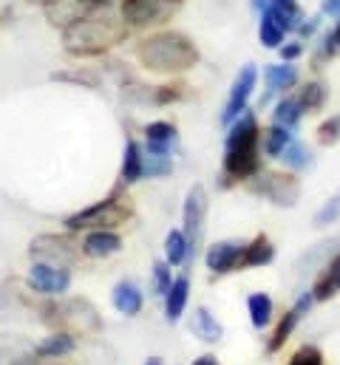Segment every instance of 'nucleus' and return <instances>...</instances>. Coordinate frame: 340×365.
<instances>
[{"mask_svg":"<svg viewBox=\"0 0 340 365\" xmlns=\"http://www.w3.org/2000/svg\"><path fill=\"white\" fill-rule=\"evenodd\" d=\"M136 57L148 71L181 74L199 63V48L181 31H156L136 46Z\"/></svg>","mask_w":340,"mask_h":365,"instance_id":"obj_3","label":"nucleus"},{"mask_svg":"<svg viewBox=\"0 0 340 365\" xmlns=\"http://www.w3.org/2000/svg\"><path fill=\"white\" fill-rule=\"evenodd\" d=\"M275 261V244L261 232L255 235L253 241H247V250H244V261H241V269H258V267H269Z\"/></svg>","mask_w":340,"mask_h":365,"instance_id":"obj_20","label":"nucleus"},{"mask_svg":"<svg viewBox=\"0 0 340 365\" xmlns=\"http://www.w3.org/2000/svg\"><path fill=\"white\" fill-rule=\"evenodd\" d=\"M46 20L54 29H69L77 20H83L88 11H94L96 6L85 3V0H46Z\"/></svg>","mask_w":340,"mask_h":365,"instance_id":"obj_14","label":"nucleus"},{"mask_svg":"<svg viewBox=\"0 0 340 365\" xmlns=\"http://www.w3.org/2000/svg\"><path fill=\"white\" fill-rule=\"evenodd\" d=\"M301 54H304V40H292V43L281 46V60H284V63H292V60H298Z\"/></svg>","mask_w":340,"mask_h":365,"instance_id":"obj_41","label":"nucleus"},{"mask_svg":"<svg viewBox=\"0 0 340 365\" xmlns=\"http://www.w3.org/2000/svg\"><path fill=\"white\" fill-rule=\"evenodd\" d=\"M247 312H250V323L255 329H266L272 323V314H275V303L266 292H253L247 297Z\"/></svg>","mask_w":340,"mask_h":365,"instance_id":"obj_25","label":"nucleus"},{"mask_svg":"<svg viewBox=\"0 0 340 365\" xmlns=\"http://www.w3.org/2000/svg\"><path fill=\"white\" fill-rule=\"evenodd\" d=\"M326 99H329V86H326V83H321V80L306 83V86L301 88V93H298V102H301V108H304L306 113L321 110V108L326 105Z\"/></svg>","mask_w":340,"mask_h":365,"instance_id":"obj_32","label":"nucleus"},{"mask_svg":"<svg viewBox=\"0 0 340 365\" xmlns=\"http://www.w3.org/2000/svg\"><path fill=\"white\" fill-rule=\"evenodd\" d=\"M318 142L324 145V148H329V145H338L340 142V113H332L329 119H324L321 125H318Z\"/></svg>","mask_w":340,"mask_h":365,"instance_id":"obj_36","label":"nucleus"},{"mask_svg":"<svg viewBox=\"0 0 340 365\" xmlns=\"http://www.w3.org/2000/svg\"><path fill=\"white\" fill-rule=\"evenodd\" d=\"M145 365H165V363H162V357H151V360H148Z\"/></svg>","mask_w":340,"mask_h":365,"instance_id":"obj_48","label":"nucleus"},{"mask_svg":"<svg viewBox=\"0 0 340 365\" xmlns=\"http://www.w3.org/2000/svg\"><path fill=\"white\" fill-rule=\"evenodd\" d=\"M312 294L318 303H329L332 297L340 294V252L332 255L318 272H315V280H312Z\"/></svg>","mask_w":340,"mask_h":365,"instance_id":"obj_15","label":"nucleus"},{"mask_svg":"<svg viewBox=\"0 0 340 365\" xmlns=\"http://www.w3.org/2000/svg\"><path fill=\"white\" fill-rule=\"evenodd\" d=\"M281 162L289 168V170H309L315 165V156H312V148L301 139H292L286 145V150L281 153Z\"/></svg>","mask_w":340,"mask_h":365,"instance_id":"obj_30","label":"nucleus"},{"mask_svg":"<svg viewBox=\"0 0 340 365\" xmlns=\"http://www.w3.org/2000/svg\"><path fill=\"white\" fill-rule=\"evenodd\" d=\"M181 88H156V93H154V102H159V105H165V102H173V99H179L181 96Z\"/></svg>","mask_w":340,"mask_h":365,"instance_id":"obj_42","label":"nucleus"},{"mask_svg":"<svg viewBox=\"0 0 340 365\" xmlns=\"http://www.w3.org/2000/svg\"><path fill=\"white\" fill-rule=\"evenodd\" d=\"M173 170V159L170 156H159V153H148L145 156V176L156 179V176H170Z\"/></svg>","mask_w":340,"mask_h":365,"instance_id":"obj_38","label":"nucleus"},{"mask_svg":"<svg viewBox=\"0 0 340 365\" xmlns=\"http://www.w3.org/2000/svg\"><path fill=\"white\" fill-rule=\"evenodd\" d=\"M255 173H261V128L255 113L244 110L227 130L221 184L250 182Z\"/></svg>","mask_w":340,"mask_h":365,"instance_id":"obj_1","label":"nucleus"},{"mask_svg":"<svg viewBox=\"0 0 340 365\" xmlns=\"http://www.w3.org/2000/svg\"><path fill=\"white\" fill-rule=\"evenodd\" d=\"M321 11L329 14V17H340V0H324Z\"/></svg>","mask_w":340,"mask_h":365,"instance_id":"obj_44","label":"nucleus"},{"mask_svg":"<svg viewBox=\"0 0 340 365\" xmlns=\"http://www.w3.org/2000/svg\"><path fill=\"white\" fill-rule=\"evenodd\" d=\"M74 334H69V331H57V334H51V337H46V340H40L37 346H34V354L43 360V357H63V354H71L74 351Z\"/></svg>","mask_w":340,"mask_h":365,"instance_id":"obj_28","label":"nucleus"},{"mask_svg":"<svg viewBox=\"0 0 340 365\" xmlns=\"http://www.w3.org/2000/svg\"><path fill=\"white\" fill-rule=\"evenodd\" d=\"M142 176H145V153H142V148L131 139V142L125 145V156H122V182L134 184V182H139Z\"/></svg>","mask_w":340,"mask_h":365,"instance_id":"obj_27","label":"nucleus"},{"mask_svg":"<svg viewBox=\"0 0 340 365\" xmlns=\"http://www.w3.org/2000/svg\"><path fill=\"white\" fill-rule=\"evenodd\" d=\"M315 303H318V300H315L312 289H309V292H301V297L295 300V306L278 320V326H275V331H272V337H269V343H266V354H278V351L284 349V343L292 337V331H295L298 323L309 314V309H312Z\"/></svg>","mask_w":340,"mask_h":365,"instance_id":"obj_10","label":"nucleus"},{"mask_svg":"<svg viewBox=\"0 0 340 365\" xmlns=\"http://www.w3.org/2000/svg\"><path fill=\"white\" fill-rule=\"evenodd\" d=\"M122 250V238L111 230H94L83 241V252L88 258H111Z\"/></svg>","mask_w":340,"mask_h":365,"instance_id":"obj_18","label":"nucleus"},{"mask_svg":"<svg viewBox=\"0 0 340 365\" xmlns=\"http://www.w3.org/2000/svg\"><path fill=\"white\" fill-rule=\"evenodd\" d=\"M148 136V153H159V156H170V150L179 142V130L170 122H151L145 128Z\"/></svg>","mask_w":340,"mask_h":365,"instance_id":"obj_19","label":"nucleus"},{"mask_svg":"<svg viewBox=\"0 0 340 365\" xmlns=\"http://www.w3.org/2000/svg\"><path fill=\"white\" fill-rule=\"evenodd\" d=\"M204 218H207V190L201 184H193L184 195V230H181L190 247L187 264L196 258V250L204 238Z\"/></svg>","mask_w":340,"mask_h":365,"instance_id":"obj_9","label":"nucleus"},{"mask_svg":"<svg viewBox=\"0 0 340 365\" xmlns=\"http://www.w3.org/2000/svg\"><path fill=\"white\" fill-rule=\"evenodd\" d=\"M170 286H173V280H170V264L168 261H159L154 267V292L156 294H168Z\"/></svg>","mask_w":340,"mask_h":365,"instance_id":"obj_40","label":"nucleus"},{"mask_svg":"<svg viewBox=\"0 0 340 365\" xmlns=\"http://www.w3.org/2000/svg\"><path fill=\"white\" fill-rule=\"evenodd\" d=\"M332 37H335V43H338V48H340V17H338V26L332 29Z\"/></svg>","mask_w":340,"mask_h":365,"instance_id":"obj_47","label":"nucleus"},{"mask_svg":"<svg viewBox=\"0 0 340 365\" xmlns=\"http://www.w3.org/2000/svg\"><path fill=\"white\" fill-rule=\"evenodd\" d=\"M304 113H306V110L301 108L298 96H284V99H278V105H275V110H272V125H278V128H284V130H295V128L301 125Z\"/></svg>","mask_w":340,"mask_h":365,"instance_id":"obj_21","label":"nucleus"},{"mask_svg":"<svg viewBox=\"0 0 340 365\" xmlns=\"http://www.w3.org/2000/svg\"><path fill=\"white\" fill-rule=\"evenodd\" d=\"M187 255H190V247H187V238L181 230H170L168 238H165V258H168L170 267H181L187 264Z\"/></svg>","mask_w":340,"mask_h":365,"instance_id":"obj_34","label":"nucleus"},{"mask_svg":"<svg viewBox=\"0 0 340 365\" xmlns=\"http://www.w3.org/2000/svg\"><path fill=\"white\" fill-rule=\"evenodd\" d=\"M134 215V204L128 195H122L119 190L111 192L105 201H96L91 207H85L80 212L69 215L66 218V227L69 230H111V227H119L122 221H128Z\"/></svg>","mask_w":340,"mask_h":365,"instance_id":"obj_5","label":"nucleus"},{"mask_svg":"<svg viewBox=\"0 0 340 365\" xmlns=\"http://www.w3.org/2000/svg\"><path fill=\"white\" fill-rule=\"evenodd\" d=\"M187 294H190V277L179 274L173 280V286L168 289V294H165V314H168L170 323H176L181 317V312L187 306Z\"/></svg>","mask_w":340,"mask_h":365,"instance_id":"obj_22","label":"nucleus"},{"mask_svg":"<svg viewBox=\"0 0 340 365\" xmlns=\"http://www.w3.org/2000/svg\"><path fill=\"white\" fill-rule=\"evenodd\" d=\"M247 187H250V192L266 198L275 207L289 210L301 201V182L292 173H284V170H261L247 182Z\"/></svg>","mask_w":340,"mask_h":365,"instance_id":"obj_6","label":"nucleus"},{"mask_svg":"<svg viewBox=\"0 0 340 365\" xmlns=\"http://www.w3.org/2000/svg\"><path fill=\"white\" fill-rule=\"evenodd\" d=\"M125 37H128L125 20L119 23V17H114L111 9H102V6H96L94 11H88L83 20H77L74 26L63 29V46L74 57L105 54L108 48L119 46Z\"/></svg>","mask_w":340,"mask_h":365,"instance_id":"obj_2","label":"nucleus"},{"mask_svg":"<svg viewBox=\"0 0 340 365\" xmlns=\"http://www.w3.org/2000/svg\"><path fill=\"white\" fill-rule=\"evenodd\" d=\"M29 283L34 292L40 294H63L71 286V274L63 267H51V264H34L29 269Z\"/></svg>","mask_w":340,"mask_h":365,"instance_id":"obj_13","label":"nucleus"},{"mask_svg":"<svg viewBox=\"0 0 340 365\" xmlns=\"http://www.w3.org/2000/svg\"><path fill=\"white\" fill-rule=\"evenodd\" d=\"M292 130H284L278 125H269L264 133H261V150L269 156V159H281V153L286 150V145L292 142Z\"/></svg>","mask_w":340,"mask_h":365,"instance_id":"obj_31","label":"nucleus"},{"mask_svg":"<svg viewBox=\"0 0 340 365\" xmlns=\"http://www.w3.org/2000/svg\"><path fill=\"white\" fill-rule=\"evenodd\" d=\"M51 80H57V83H77V86H85V88H96L99 86V77L91 74V71H57V74H51Z\"/></svg>","mask_w":340,"mask_h":365,"instance_id":"obj_39","label":"nucleus"},{"mask_svg":"<svg viewBox=\"0 0 340 365\" xmlns=\"http://www.w3.org/2000/svg\"><path fill=\"white\" fill-rule=\"evenodd\" d=\"M190 331L201 340V343H219L224 337V326L219 323V317L207 309V306H199L193 309V317H190Z\"/></svg>","mask_w":340,"mask_h":365,"instance_id":"obj_17","label":"nucleus"},{"mask_svg":"<svg viewBox=\"0 0 340 365\" xmlns=\"http://www.w3.org/2000/svg\"><path fill=\"white\" fill-rule=\"evenodd\" d=\"M43 320L49 326H54L57 331H69V334H96L102 329V317L94 309L91 300L85 297H71L63 303H49L43 309Z\"/></svg>","mask_w":340,"mask_h":365,"instance_id":"obj_4","label":"nucleus"},{"mask_svg":"<svg viewBox=\"0 0 340 365\" xmlns=\"http://www.w3.org/2000/svg\"><path fill=\"white\" fill-rule=\"evenodd\" d=\"M244 250L247 244L244 241H219L207 250L204 255V264L207 269L216 274H230V272H239L241 269V261H244Z\"/></svg>","mask_w":340,"mask_h":365,"instance_id":"obj_12","label":"nucleus"},{"mask_svg":"<svg viewBox=\"0 0 340 365\" xmlns=\"http://www.w3.org/2000/svg\"><path fill=\"white\" fill-rule=\"evenodd\" d=\"M269 6H272V0H253V9L258 11V14H264Z\"/></svg>","mask_w":340,"mask_h":365,"instance_id":"obj_46","label":"nucleus"},{"mask_svg":"<svg viewBox=\"0 0 340 365\" xmlns=\"http://www.w3.org/2000/svg\"><path fill=\"white\" fill-rule=\"evenodd\" d=\"M286 365H326V360H324V351H321L318 346L304 343V346L289 357V363Z\"/></svg>","mask_w":340,"mask_h":365,"instance_id":"obj_37","label":"nucleus"},{"mask_svg":"<svg viewBox=\"0 0 340 365\" xmlns=\"http://www.w3.org/2000/svg\"><path fill=\"white\" fill-rule=\"evenodd\" d=\"M190 365H221V363H219V357H216V354H201V357H196Z\"/></svg>","mask_w":340,"mask_h":365,"instance_id":"obj_45","label":"nucleus"},{"mask_svg":"<svg viewBox=\"0 0 340 365\" xmlns=\"http://www.w3.org/2000/svg\"><path fill=\"white\" fill-rule=\"evenodd\" d=\"M29 255L34 264H51V267H71L80 258V244L71 235H37L29 244Z\"/></svg>","mask_w":340,"mask_h":365,"instance_id":"obj_7","label":"nucleus"},{"mask_svg":"<svg viewBox=\"0 0 340 365\" xmlns=\"http://www.w3.org/2000/svg\"><path fill=\"white\" fill-rule=\"evenodd\" d=\"M284 34H286V29H284L269 11H264V14H261V23H258V40H261V46H266V48H281Z\"/></svg>","mask_w":340,"mask_h":365,"instance_id":"obj_33","label":"nucleus"},{"mask_svg":"<svg viewBox=\"0 0 340 365\" xmlns=\"http://www.w3.org/2000/svg\"><path fill=\"white\" fill-rule=\"evenodd\" d=\"M181 9V0H122V20L148 29V26H162Z\"/></svg>","mask_w":340,"mask_h":365,"instance_id":"obj_8","label":"nucleus"},{"mask_svg":"<svg viewBox=\"0 0 340 365\" xmlns=\"http://www.w3.org/2000/svg\"><path fill=\"white\" fill-rule=\"evenodd\" d=\"M264 83H266V93L261 96V105L272 96V93H284L289 88L298 86V68L292 63H275V66H266L264 68Z\"/></svg>","mask_w":340,"mask_h":365,"instance_id":"obj_16","label":"nucleus"},{"mask_svg":"<svg viewBox=\"0 0 340 365\" xmlns=\"http://www.w3.org/2000/svg\"><path fill=\"white\" fill-rule=\"evenodd\" d=\"M340 221V187L335 190V195H329L321 210L315 212V227H335Z\"/></svg>","mask_w":340,"mask_h":365,"instance_id":"obj_35","label":"nucleus"},{"mask_svg":"<svg viewBox=\"0 0 340 365\" xmlns=\"http://www.w3.org/2000/svg\"><path fill=\"white\" fill-rule=\"evenodd\" d=\"M114 306H116V312H119V314L134 317V314H139V312H142V292H139L134 283L122 280V283H116V286H114Z\"/></svg>","mask_w":340,"mask_h":365,"instance_id":"obj_24","label":"nucleus"},{"mask_svg":"<svg viewBox=\"0 0 340 365\" xmlns=\"http://www.w3.org/2000/svg\"><path fill=\"white\" fill-rule=\"evenodd\" d=\"M34 354V346H29L23 337H0V365H23Z\"/></svg>","mask_w":340,"mask_h":365,"instance_id":"obj_29","label":"nucleus"},{"mask_svg":"<svg viewBox=\"0 0 340 365\" xmlns=\"http://www.w3.org/2000/svg\"><path fill=\"white\" fill-rule=\"evenodd\" d=\"M315 31H318V17H304V23L298 26V34L309 40V37H312Z\"/></svg>","mask_w":340,"mask_h":365,"instance_id":"obj_43","label":"nucleus"},{"mask_svg":"<svg viewBox=\"0 0 340 365\" xmlns=\"http://www.w3.org/2000/svg\"><path fill=\"white\" fill-rule=\"evenodd\" d=\"M340 252V232L338 235H332L329 241H321L318 247H312L301 261H298V272H304V269H321L332 255H338Z\"/></svg>","mask_w":340,"mask_h":365,"instance_id":"obj_23","label":"nucleus"},{"mask_svg":"<svg viewBox=\"0 0 340 365\" xmlns=\"http://www.w3.org/2000/svg\"><path fill=\"white\" fill-rule=\"evenodd\" d=\"M286 31H298V26L304 23V11L298 0H272V6L266 9Z\"/></svg>","mask_w":340,"mask_h":365,"instance_id":"obj_26","label":"nucleus"},{"mask_svg":"<svg viewBox=\"0 0 340 365\" xmlns=\"http://www.w3.org/2000/svg\"><path fill=\"white\" fill-rule=\"evenodd\" d=\"M255 83H258V68H255L253 63H247L239 71V77H236V83L230 88V99H227L224 113H221V125H233L247 110V102H250V96L255 91Z\"/></svg>","mask_w":340,"mask_h":365,"instance_id":"obj_11","label":"nucleus"}]
</instances>
